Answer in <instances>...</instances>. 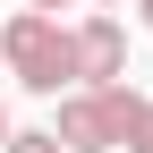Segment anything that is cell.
Here are the masks:
<instances>
[{"instance_id":"5","label":"cell","mask_w":153,"mask_h":153,"mask_svg":"<svg viewBox=\"0 0 153 153\" xmlns=\"http://www.w3.org/2000/svg\"><path fill=\"white\" fill-rule=\"evenodd\" d=\"M128 153H153V94H145V119H136V136H128Z\"/></svg>"},{"instance_id":"2","label":"cell","mask_w":153,"mask_h":153,"mask_svg":"<svg viewBox=\"0 0 153 153\" xmlns=\"http://www.w3.org/2000/svg\"><path fill=\"white\" fill-rule=\"evenodd\" d=\"M0 51H9V76L26 94H68L76 85V26H60V17L34 9V0L0 26Z\"/></svg>"},{"instance_id":"7","label":"cell","mask_w":153,"mask_h":153,"mask_svg":"<svg viewBox=\"0 0 153 153\" xmlns=\"http://www.w3.org/2000/svg\"><path fill=\"white\" fill-rule=\"evenodd\" d=\"M136 9H145V34H153V0H136Z\"/></svg>"},{"instance_id":"9","label":"cell","mask_w":153,"mask_h":153,"mask_svg":"<svg viewBox=\"0 0 153 153\" xmlns=\"http://www.w3.org/2000/svg\"><path fill=\"white\" fill-rule=\"evenodd\" d=\"M0 76H9V51H0Z\"/></svg>"},{"instance_id":"1","label":"cell","mask_w":153,"mask_h":153,"mask_svg":"<svg viewBox=\"0 0 153 153\" xmlns=\"http://www.w3.org/2000/svg\"><path fill=\"white\" fill-rule=\"evenodd\" d=\"M136 119H145V94L128 85V76H111V85H68L51 128H60L68 153H128Z\"/></svg>"},{"instance_id":"4","label":"cell","mask_w":153,"mask_h":153,"mask_svg":"<svg viewBox=\"0 0 153 153\" xmlns=\"http://www.w3.org/2000/svg\"><path fill=\"white\" fill-rule=\"evenodd\" d=\"M9 153H68V145H60V128H17Z\"/></svg>"},{"instance_id":"8","label":"cell","mask_w":153,"mask_h":153,"mask_svg":"<svg viewBox=\"0 0 153 153\" xmlns=\"http://www.w3.org/2000/svg\"><path fill=\"white\" fill-rule=\"evenodd\" d=\"M94 9H119V0H94Z\"/></svg>"},{"instance_id":"3","label":"cell","mask_w":153,"mask_h":153,"mask_svg":"<svg viewBox=\"0 0 153 153\" xmlns=\"http://www.w3.org/2000/svg\"><path fill=\"white\" fill-rule=\"evenodd\" d=\"M111 76H128V26L111 9L76 17V85H111Z\"/></svg>"},{"instance_id":"6","label":"cell","mask_w":153,"mask_h":153,"mask_svg":"<svg viewBox=\"0 0 153 153\" xmlns=\"http://www.w3.org/2000/svg\"><path fill=\"white\" fill-rule=\"evenodd\" d=\"M9 136H17V128H9V111H0V153H9Z\"/></svg>"}]
</instances>
